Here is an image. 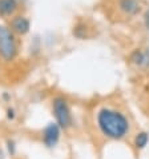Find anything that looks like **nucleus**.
Masks as SVG:
<instances>
[{
	"label": "nucleus",
	"mask_w": 149,
	"mask_h": 159,
	"mask_svg": "<svg viewBox=\"0 0 149 159\" xmlns=\"http://www.w3.org/2000/svg\"><path fill=\"white\" fill-rule=\"evenodd\" d=\"M97 125L101 132L111 139H121L129 130V123L122 114L111 108H103L97 114Z\"/></svg>",
	"instance_id": "f257e3e1"
},
{
	"label": "nucleus",
	"mask_w": 149,
	"mask_h": 159,
	"mask_svg": "<svg viewBox=\"0 0 149 159\" xmlns=\"http://www.w3.org/2000/svg\"><path fill=\"white\" fill-rule=\"evenodd\" d=\"M19 54V47L15 34L10 27L0 25V59L3 61H12Z\"/></svg>",
	"instance_id": "f03ea898"
},
{
	"label": "nucleus",
	"mask_w": 149,
	"mask_h": 159,
	"mask_svg": "<svg viewBox=\"0 0 149 159\" xmlns=\"http://www.w3.org/2000/svg\"><path fill=\"white\" fill-rule=\"evenodd\" d=\"M52 108H53L56 123L60 126V129H69L72 126V115L67 100L57 96L52 100Z\"/></svg>",
	"instance_id": "7ed1b4c3"
},
{
	"label": "nucleus",
	"mask_w": 149,
	"mask_h": 159,
	"mask_svg": "<svg viewBox=\"0 0 149 159\" xmlns=\"http://www.w3.org/2000/svg\"><path fill=\"white\" fill-rule=\"evenodd\" d=\"M60 139V126L57 123H49L43 130V143L48 148H52L57 144Z\"/></svg>",
	"instance_id": "20e7f679"
},
{
	"label": "nucleus",
	"mask_w": 149,
	"mask_h": 159,
	"mask_svg": "<svg viewBox=\"0 0 149 159\" xmlns=\"http://www.w3.org/2000/svg\"><path fill=\"white\" fill-rule=\"evenodd\" d=\"M10 28L15 35L24 36V35H27L31 30V21L27 16L16 15V16L12 17L11 21H10Z\"/></svg>",
	"instance_id": "39448f33"
},
{
	"label": "nucleus",
	"mask_w": 149,
	"mask_h": 159,
	"mask_svg": "<svg viewBox=\"0 0 149 159\" xmlns=\"http://www.w3.org/2000/svg\"><path fill=\"white\" fill-rule=\"evenodd\" d=\"M19 10V0H0V17L8 19Z\"/></svg>",
	"instance_id": "423d86ee"
},
{
	"label": "nucleus",
	"mask_w": 149,
	"mask_h": 159,
	"mask_svg": "<svg viewBox=\"0 0 149 159\" xmlns=\"http://www.w3.org/2000/svg\"><path fill=\"white\" fill-rule=\"evenodd\" d=\"M119 8L128 16H134L141 11V4L138 0H119Z\"/></svg>",
	"instance_id": "0eeeda50"
},
{
	"label": "nucleus",
	"mask_w": 149,
	"mask_h": 159,
	"mask_svg": "<svg viewBox=\"0 0 149 159\" xmlns=\"http://www.w3.org/2000/svg\"><path fill=\"white\" fill-rule=\"evenodd\" d=\"M148 140H149V136H148L147 132H140L134 139V144L137 148H144L148 144Z\"/></svg>",
	"instance_id": "6e6552de"
},
{
	"label": "nucleus",
	"mask_w": 149,
	"mask_h": 159,
	"mask_svg": "<svg viewBox=\"0 0 149 159\" xmlns=\"http://www.w3.org/2000/svg\"><path fill=\"white\" fill-rule=\"evenodd\" d=\"M130 60H132L134 64L141 66V64H144V63H147V56L144 55L141 51L136 50L134 52H132V55H130Z\"/></svg>",
	"instance_id": "1a4fd4ad"
},
{
	"label": "nucleus",
	"mask_w": 149,
	"mask_h": 159,
	"mask_svg": "<svg viewBox=\"0 0 149 159\" xmlns=\"http://www.w3.org/2000/svg\"><path fill=\"white\" fill-rule=\"evenodd\" d=\"M73 35L77 39H85L87 38V25L83 23L76 24L73 28Z\"/></svg>",
	"instance_id": "9d476101"
},
{
	"label": "nucleus",
	"mask_w": 149,
	"mask_h": 159,
	"mask_svg": "<svg viewBox=\"0 0 149 159\" xmlns=\"http://www.w3.org/2000/svg\"><path fill=\"white\" fill-rule=\"evenodd\" d=\"M7 146H8V151H10V154H11V155H14L15 151H16L15 142H14V140H8V142H7Z\"/></svg>",
	"instance_id": "9b49d317"
},
{
	"label": "nucleus",
	"mask_w": 149,
	"mask_h": 159,
	"mask_svg": "<svg viewBox=\"0 0 149 159\" xmlns=\"http://www.w3.org/2000/svg\"><path fill=\"white\" fill-rule=\"evenodd\" d=\"M15 116H16L15 110H14V108H8V110H7V118L10 119V120H14Z\"/></svg>",
	"instance_id": "f8f14e48"
},
{
	"label": "nucleus",
	"mask_w": 149,
	"mask_h": 159,
	"mask_svg": "<svg viewBox=\"0 0 149 159\" xmlns=\"http://www.w3.org/2000/svg\"><path fill=\"white\" fill-rule=\"evenodd\" d=\"M144 23H145V27L149 30V10L145 12V15H144Z\"/></svg>",
	"instance_id": "ddd939ff"
},
{
	"label": "nucleus",
	"mask_w": 149,
	"mask_h": 159,
	"mask_svg": "<svg viewBox=\"0 0 149 159\" xmlns=\"http://www.w3.org/2000/svg\"><path fill=\"white\" fill-rule=\"evenodd\" d=\"M0 159H4V152H3V150H0Z\"/></svg>",
	"instance_id": "4468645a"
},
{
	"label": "nucleus",
	"mask_w": 149,
	"mask_h": 159,
	"mask_svg": "<svg viewBox=\"0 0 149 159\" xmlns=\"http://www.w3.org/2000/svg\"><path fill=\"white\" fill-rule=\"evenodd\" d=\"M19 2H24V0H19Z\"/></svg>",
	"instance_id": "2eb2a0df"
}]
</instances>
